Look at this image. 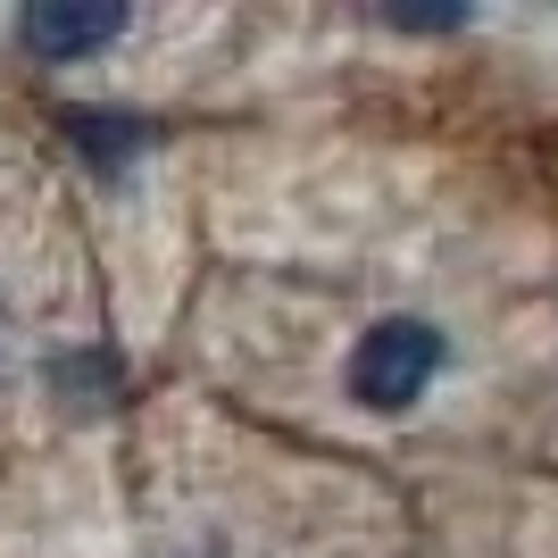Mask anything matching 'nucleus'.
<instances>
[{
	"label": "nucleus",
	"instance_id": "nucleus-4",
	"mask_svg": "<svg viewBox=\"0 0 558 558\" xmlns=\"http://www.w3.org/2000/svg\"><path fill=\"white\" fill-rule=\"evenodd\" d=\"M384 17L400 34H450V25H466V9H384Z\"/></svg>",
	"mask_w": 558,
	"mask_h": 558
},
{
	"label": "nucleus",
	"instance_id": "nucleus-1",
	"mask_svg": "<svg viewBox=\"0 0 558 558\" xmlns=\"http://www.w3.org/2000/svg\"><path fill=\"white\" fill-rule=\"evenodd\" d=\"M434 375H442V333L425 326V317H384V326H367L359 350H350V400L375 409V417L417 409Z\"/></svg>",
	"mask_w": 558,
	"mask_h": 558
},
{
	"label": "nucleus",
	"instance_id": "nucleus-2",
	"mask_svg": "<svg viewBox=\"0 0 558 558\" xmlns=\"http://www.w3.org/2000/svg\"><path fill=\"white\" fill-rule=\"evenodd\" d=\"M117 34H125L117 0H34L17 17V43L34 59H84V50H109Z\"/></svg>",
	"mask_w": 558,
	"mask_h": 558
},
{
	"label": "nucleus",
	"instance_id": "nucleus-3",
	"mask_svg": "<svg viewBox=\"0 0 558 558\" xmlns=\"http://www.w3.org/2000/svg\"><path fill=\"white\" fill-rule=\"evenodd\" d=\"M59 125H68L75 150H93V159H125V150H142V134H150L142 117H109V109H68Z\"/></svg>",
	"mask_w": 558,
	"mask_h": 558
}]
</instances>
